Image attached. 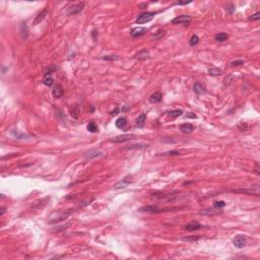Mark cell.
I'll return each mask as SVG.
<instances>
[{"label":"cell","mask_w":260,"mask_h":260,"mask_svg":"<svg viewBox=\"0 0 260 260\" xmlns=\"http://www.w3.org/2000/svg\"><path fill=\"white\" fill-rule=\"evenodd\" d=\"M201 238V236L196 235V236H187V237H182L181 240L182 241H187V242H195V241H198Z\"/></svg>","instance_id":"83f0119b"},{"label":"cell","mask_w":260,"mask_h":260,"mask_svg":"<svg viewBox=\"0 0 260 260\" xmlns=\"http://www.w3.org/2000/svg\"><path fill=\"white\" fill-rule=\"evenodd\" d=\"M86 128L89 132H91V133H95V132L98 131V126L96 125V123L93 122V121H91V122L87 124Z\"/></svg>","instance_id":"f546056e"},{"label":"cell","mask_w":260,"mask_h":260,"mask_svg":"<svg viewBox=\"0 0 260 260\" xmlns=\"http://www.w3.org/2000/svg\"><path fill=\"white\" fill-rule=\"evenodd\" d=\"M97 35H98V32L97 31H93V33H91V36H93V40H97Z\"/></svg>","instance_id":"bcb514c9"},{"label":"cell","mask_w":260,"mask_h":260,"mask_svg":"<svg viewBox=\"0 0 260 260\" xmlns=\"http://www.w3.org/2000/svg\"><path fill=\"white\" fill-rule=\"evenodd\" d=\"M145 120H146V114H144V113L140 114L139 116H138V118H137V122H136L137 126L138 127H142L144 125V123H145Z\"/></svg>","instance_id":"d4e9b609"},{"label":"cell","mask_w":260,"mask_h":260,"mask_svg":"<svg viewBox=\"0 0 260 260\" xmlns=\"http://www.w3.org/2000/svg\"><path fill=\"white\" fill-rule=\"evenodd\" d=\"M193 91H194V93H197V95H201V93H205V87L202 86L200 82H196V84H194V86H193Z\"/></svg>","instance_id":"44dd1931"},{"label":"cell","mask_w":260,"mask_h":260,"mask_svg":"<svg viewBox=\"0 0 260 260\" xmlns=\"http://www.w3.org/2000/svg\"><path fill=\"white\" fill-rule=\"evenodd\" d=\"M226 204H227V203H226L225 201H223V200L214 202V206L216 208H223V207H225V206H226Z\"/></svg>","instance_id":"836d02e7"},{"label":"cell","mask_w":260,"mask_h":260,"mask_svg":"<svg viewBox=\"0 0 260 260\" xmlns=\"http://www.w3.org/2000/svg\"><path fill=\"white\" fill-rule=\"evenodd\" d=\"M20 36H22V38L23 40L27 39V37H29V29H27V25L25 22H22V25H20Z\"/></svg>","instance_id":"d6986e66"},{"label":"cell","mask_w":260,"mask_h":260,"mask_svg":"<svg viewBox=\"0 0 260 260\" xmlns=\"http://www.w3.org/2000/svg\"><path fill=\"white\" fill-rule=\"evenodd\" d=\"M187 118H192V119H195L196 118V115L194 114V113H188V114L186 115Z\"/></svg>","instance_id":"ee69618b"},{"label":"cell","mask_w":260,"mask_h":260,"mask_svg":"<svg viewBox=\"0 0 260 260\" xmlns=\"http://www.w3.org/2000/svg\"><path fill=\"white\" fill-rule=\"evenodd\" d=\"M84 2H78V3L74 4V5L70 6L68 8V11L67 13L69 15H72V14H77L84 9Z\"/></svg>","instance_id":"ba28073f"},{"label":"cell","mask_w":260,"mask_h":260,"mask_svg":"<svg viewBox=\"0 0 260 260\" xmlns=\"http://www.w3.org/2000/svg\"><path fill=\"white\" fill-rule=\"evenodd\" d=\"M165 35H166V31L160 30V31H157V33L153 35V38H155V39H161V38H163Z\"/></svg>","instance_id":"1f68e13d"},{"label":"cell","mask_w":260,"mask_h":260,"mask_svg":"<svg viewBox=\"0 0 260 260\" xmlns=\"http://www.w3.org/2000/svg\"><path fill=\"white\" fill-rule=\"evenodd\" d=\"M5 210H6V207H4V206H2L1 209H0V214L1 216H3L4 214H5Z\"/></svg>","instance_id":"7dc6e473"},{"label":"cell","mask_w":260,"mask_h":260,"mask_svg":"<svg viewBox=\"0 0 260 260\" xmlns=\"http://www.w3.org/2000/svg\"><path fill=\"white\" fill-rule=\"evenodd\" d=\"M137 136L135 134H132V133H128V134H122V135H118V136H115L114 138L111 139L112 142H125V141H129V140L132 139H135Z\"/></svg>","instance_id":"5b68a950"},{"label":"cell","mask_w":260,"mask_h":260,"mask_svg":"<svg viewBox=\"0 0 260 260\" xmlns=\"http://www.w3.org/2000/svg\"><path fill=\"white\" fill-rule=\"evenodd\" d=\"M254 172L256 173L257 175H260V168H259V165L258 163L255 164V169H254Z\"/></svg>","instance_id":"b9f144b4"},{"label":"cell","mask_w":260,"mask_h":260,"mask_svg":"<svg viewBox=\"0 0 260 260\" xmlns=\"http://www.w3.org/2000/svg\"><path fill=\"white\" fill-rule=\"evenodd\" d=\"M165 155H180V152H179L178 150H171V152H166Z\"/></svg>","instance_id":"60d3db41"},{"label":"cell","mask_w":260,"mask_h":260,"mask_svg":"<svg viewBox=\"0 0 260 260\" xmlns=\"http://www.w3.org/2000/svg\"><path fill=\"white\" fill-rule=\"evenodd\" d=\"M180 130L182 133L189 134L194 130V127H193V125L190 124V123H183V124H181V126H180Z\"/></svg>","instance_id":"ac0fdd59"},{"label":"cell","mask_w":260,"mask_h":260,"mask_svg":"<svg viewBox=\"0 0 260 260\" xmlns=\"http://www.w3.org/2000/svg\"><path fill=\"white\" fill-rule=\"evenodd\" d=\"M115 125H116V127H117V128H119V129L124 128V127L127 125L126 118H124V117H120V118H118L116 120V122H115Z\"/></svg>","instance_id":"7402d4cb"},{"label":"cell","mask_w":260,"mask_h":260,"mask_svg":"<svg viewBox=\"0 0 260 260\" xmlns=\"http://www.w3.org/2000/svg\"><path fill=\"white\" fill-rule=\"evenodd\" d=\"M223 212H221V208H204V209L200 210L198 214L200 216H216V214H221Z\"/></svg>","instance_id":"30bf717a"},{"label":"cell","mask_w":260,"mask_h":260,"mask_svg":"<svg viewBox=\"0 0 260 260\" xmlns=\"http://www.w3.org/2000/svg\"><path fill=\"white\" fill-rule=\"evenodd\" d=\"M70 225H66V226H60V227H57L56 229H52L51 230V232H61V231H64V230L67 229V227H69Z\"/></svg>","instance_id":"d590c367"},{"label":"cell","mask_w":260,"mask_h":260,"mask_svg":"<svg viewBox=\"0 0 260 260\" xmlns=\"http://www.w3.org/2000/svg\"><path fill=\"white\" fill-rule=\"evenodd\" d=\"M246 238L244 237L243 235H237L235 238H234L233 240V243H234V246L237 247V248H244L245 246H246Z\"/></svg>","instance_id":"9c48e42d"},{"label":"cell","mask_w":260,"mask_h":260,"mask_svg":"<svg viewBox=\"0 0 260 260\" xmlns=\"http://www.w3.org/2000/svg\"><path fill=\"white\" fill-rule=\"evenodd\" d=\"M118 113H119V108H116L114 111H113L112 113H111V115H112V116H116V115L118 114Z\"/></svg>","instance_id":"f6af8a7d"},{"label":"cell","mask_w":260,"mask_h":260,"mask_svg":"<svg viewBox=\"0 0 260 260\" xmlns=\"http://www.w3.org/2000/svg\"><path fill=\"white\" fill-rule=\"evenodd\" d=\"M11 134L14 136V137H16V138H18V139H23V138H25V137H27V135H25V134H20V133H18V131H16V132H14L13 130H12V131H11Z\"/></svg>","instance_id":"e575fe53"},{"label":"cell","mask_w":260,"mask_h":260,"mask_svg":"<svg viewBox=\"0 0 260 260\" xmlns=\"http://www.w3.org/2000/svg\"><path fill=\"white\" fill-rule=\"evenodd\" d=\"M155 14H157L155 12H143V13H141L137 18H136V22H137L138 25L150 22V20L155 18Z\"/></svg>","instance_id":"3957f363"},{"label":"cell","mask_w":260,"mask_h":260,"mask_svg":"<svg viewBox=\"0 0 260 260\" xmlns=\"http://www.w3.org/2000/svg\"><path fill=\"white\" fill-rule=\"evenodd\" d=\"M183 114V111L180 110V109H176V110H172V111H168L167 115L170 117H179Z\"/></svg>","instance_id":"4316f807"},{"label":"cell","mask_w":260,"mask_h":260,"mask_svg":"<svg viewBox=\"0 0 260 260\" xmlns=\"http://www.w3.org/2000/svg\"><path fill=\"white\" fill-rule=\"evenodd\" d=\"M191 0H189V1H178L177 2V4H178V5H186V4H189V3H191Z\"/></svg>","instance_id":"7bdbcfd3"},{"label":"cell","mask_w":260,"mask_h":260,"mask_svg":"<svg viewBox=\"0 0 260 260\" xmlns=\"http://www.w3.org/2000/svg\"><path fill=\"white\" fill-rule=\"evenodd\" d=\"M48 8H44L43 10H42L41 12H40V13H38L37 14V16H36V18H35V20H34V25H38V23H40L41 22H43L44 20V18H46L47 16V14H48Z\"/></svg>","instance_id":"2e32d148"},{"label":"cell","mask_w":260,"mask_h":260,"mask_svg":"<svg viewBox=\"0 0 260 260\" xmlns=\"http://www.w3.org/2000/svg\"><path fill=\"white\" fill-rule=\"evenodd\" d=\"M131 183H132V176L127 175V176H125L122 180L118 181L116 184H114L113 188H115V189H124V188H126L128 185L131 184Z\"/></svg>","instance_id":"277c9868"},{"label":"cell","mask_w":260,"mask_h":260,"mask_svg":"<svg viewBox=\"0 0 260 260\" xmlns=\"http://www.w3.org/2000/svg\"><path fill=\"white\" fill-rule=\"evenodd\" d=\"M214 39L217 42H225L229 39V35L227 33H219L214 36Z\"/></svg>","instance_id":"cb8c5ba5"},{"label":"cell","mask_w":260,"mask_h":260,"mask_svg":"<svg viewBox=\"0 0 260 260\" xmlns=\"http://www.w3.org/2000/svg\"><path fill=\"white\" fill-rule=\"evenodd\" d=\"M190 22H191V16L189 15H180L175 18L174 20H172V23H173V25H188Z\"/></svg>","instance_id":"8992f818"},{"label":"cell","mask_w":260,"mask_h":260,"mask_svg":"<svg viewBox=\"0 0 260 260\" xmlns=\"http://www.w3.org/2000/svg\"><path fill=\"white\" fill-rule=\"evenodd\" d=\"M63 93H64V89H63V87L61 86L60 84H55L52 89L53 98H55V99H59V98L62 97Z\"/></svg>","instance_id":"7c38bea8"},{"label":"cell","mask_w":260,"mask_h":260,"mask_svg":"<svg viewBox=\"0 0 260 260\" xmlns=\"http://www.w3.org/2000/svg\"><path fill=\"white\" fill-rule=\"evenodd\" d=\"M146 31L148 30L145 29V27H134V29H132L131 31V36L134 38H138V37H141V36H143L144 34L146 33Z\"/></svg>","instance_id":"4fadbf2b"},{"label":"cell","mask_w":260,"mask_h":260,"mask_svg":"<svg viewBox=\"0 0 260 260\" xmlns=\"http://www.w3.org/2000/svg\"><path fill=\"white\" fill-rule=\"evenodd\" d=\"M198 42H199V37L197 35H192V37L189 40V45L190 46H195V45L198 44Z\"/></svg>","instance_id":"4dcf8cb0"},{"label":"cell","mask_w":260,"mask_h":260,"mask_svg":"<svg viewBox=\"0 0 260 260\" xmlns=\"http://www.w3.org/2000/svg\"><path fill=\"white\" fill-rule=\"evenodd\" d=\"M69 113H70V115H71V117H73V118L77 119L78 117H79V114H80L79 107H78L77 105L71 106V107L69 108Z\"/></svg>","instance_id":"ffe728a7"},{"label":"cell","mask_w":260,"mask_h":260,"mask_svg":"<svg viewBox=\"0 0 260 260\" xmlns=\"http://www.w3.org/2000/svg\"><path fill=\"white\" fill-rule=\"evenodd\" d=\"M245 61L244 60H235L233 61V62L230 63V65L231 66H241V65H244Z\"/></svg>","instance_id":"8d00e7d4"},{"label":"cell","mask_w":260,"mask_h":260,"mask_svg":"<svg viewBox=\"0 0 260 260\" xmlns=\"http://www.w3.org/2000/svg\"><path fill=\"white\" fill-rule=\"evenodd\" d=\"M208 74L212 76H219L223 74V70L217 67H212L208 69Z\"/></svg>","instance_id":"603a6c76"},{"label":"cell","mask_w":260,"mask_h":260,"mask_svg":"<svg viewBox=\"0 0 260 260\" xmlns=\"http://www.w3.org/2000/svg\"><path fill=\"white\" fill-rule=\"evenodd\" d=\"M71 210H66V212H62L59 216H56L54 219H51V221H49V223H60V221H64V219H67L68 216L71 214Z\"/></svg>","instance_id":"52a82bcc"},{"label":"cell","mask_w":260,"mask_h":260,"mask_svg":"<svg viewBox=\"0 0 260 260\" xmlns=\"http://www.w3.org/2000/svg\"><path fill=\"white\" fill-rule=\"evenodd\" d=\"M101 155H102V152H99V150H89L84 153V159L86 160V161H91V160L95 159V157H101Z\"/></svg>","instance_id":"8fae6325"},{"label":"cell","mask_w":260,"mask_h":260,"mask_svg":"<svg viewBox=\"0 0 260 260\" xmlns=\"http://www.w3.org/2000/svg\"><path fill=\"white\" fill-rule=\"evenodd\" d=\"M230 192L234 193H243V194H248V195H254V196H259L260 194V185L259 184H254L251 187H246V188H238V189H232L229 190Z\"/></svg>","instance_id":"6da1fadb"},{"label":"cell","mask_w":260,"mask_h":260,"mask_svg":"<svg viewBox=\"0 0 260 260\" xmlns=\"http://www.w3.org/2000/svg\"><path fill=\"white\" fill-rule=\"evenodd\" d=\"M201 228V225H200L198 221H192L191 223H187L183 227V229L186 230V231H196V230H199Z\"/></svg>","instance_id":"9a60e30c"},{"label":"cell","mask_w":260,"mask_h":260,"mask_svg":"<svg viewBox=\"0 0 260 260\" xmlns=\"http://www.w3.org/2000/svg\"><path fill=\"white\" fill-rule=\"evenodd\" d=\"M162 100H163V95H162V93H160V91H155V93H152L150 97L148 98V101H150V104L160 103Z\"/></svg>","instance_id":"5bb4252c"},{"label":"cell","mask_w":260,"mask_h":260,"mask_svg":"<svg viewBox=\"0 0 260 260\" xmlns=\"http://www.w3.org/2000/svg\"><path fill=\"white\" fill-rule=\"evenodd\" d=\"M118 59V56H113V55H111V56H104L103 57V60H117Z\"/></svg>","instance_id":"ab89813d"},{"label":"cell","mask_w":260,"mask_h":260,"mask_svg":"<svg viewBox=\"0 0 260 260\" xmlns=\"http://www.w3.org/2000/svg\"><path fill=\"white\" fill-rule=\"evenodd\" d=\"M259 18H260V12H256V13H254L253 15H251L250 18H249V20L254 22V20H258Z\"/></svg>","instance_id":"74e56055"},{"label":"cell","mask_w":260,"mask_h":260,"mask_svg":"<svg viewBox=\"0 0 260 260\" xmlns=\"http://www.w3.org/2000/svg\"><path fill=\"white\" fill-rule=\"evenodd\" d=\"M237 127H238V129L240 130V131H246V130L248 129V125H247L246 123H244V122H239Z\"/></svg>","instance_id":"d6a6232c"},{"label":"cell","mask_w":260,"mask_h":260,"mask_svg":"<svg viewBox=\"0 0 260 260\" xmlns=\"http://www.w3.org/2000/svg\"><path fill=\"white\" fill-rule=\"evenodd\" d=\"M150 57V51L146 50V49H143V50H140L137 54L135 55V58L138 59V60H146Z\"/></svg>","instance_id":"e0dca14e"},{"label":"cell","mask_w":260,"mask_h":260,"mask_svg":"<svg viewBox=\"0 0 260 260\" xmlns=\"http://www.w3.org/2000/svg\"><path fill=\"white\" fill-rule=\"evenodd\" d=\"M140 212H150V214H157V212H166L169 210V208H160L157 205H144L139 208Z\"/></svg>","instance_id":"7a4b0ae2"},{"label":"cell","mask_w":260,"mask_h":260,"mask_svg":"<svg viewBox=\"0 0 260 260\" xmlns=\"http://www.w3.org/2000/svg\"><path fill=\"white\" fill-rule=\"evenodd\" d=\"M43 84L47 86H52L54 84V79L51 75H45L43 78Z\"/></svg>","instance_id":"484cf974"},{"label":"cell","mask_w":260,"mask_h":260,"mask_svg":"<svg viewBox=\"0 0 260 260\" xmlns=\"http://www.w3.org/2000/svg\"><path fill=\"white\" fill-rule=\"evenodd\" d=\"M226 9H227V11L229 12V13L232 14V13H234V11H235V6H234L233 4H229Z\"/></svg>","instance_id":"f35d334b"},{"label":"cell","mask_w":260,"mask_h":260,"mask_svg":"<svg viewBox=\"0 0 260 260\" xmlns=\"http://www.w3.org/2000/svg\"><path fill=\"white\" fill-rule=\"evenodd\" d=\"M58 69V67L55 65H49L48 67L45 69V75H51L53 72H55L56 70Z\"/></svg>","instance_id":"f1b7e54d"}]
</instances>
